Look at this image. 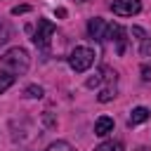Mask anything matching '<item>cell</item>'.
Segmentation results:
<instances>
[{
    "instance_id": "obj_1",
    "label": "cell",
    "mask_w": 151,
    "mask_h": 151,
    "mask_svg": "<svg viewBox=\"0 0 151 151\" xmlns=\"http://www.w3.org/2000/svg\"><path fill=\"white\" fill-rule=\"evenodd\" d=\"M31 66V57L24 47H9L2 57H0V73H7L12 78H19L28 71Z\"/></svg>"
},
{
    "instance_id": "obj_2",
    "label": "cell",
    "mask_w": 151,
    "mask_h": 151,
    "mask_svg": "<svg viewBox=\"0 0 151 151\" xmlns=\"http://www.w3.org/2000/svg\"><path fill=\"white\" fill-rule=\"evenodd\" d=\"M92 64H94V50H92V47L78 45V47L68 54V66H71L76 73H85Z\"/></svg>"
},
{
    "instance_id": "obj_3",
    "label": "cell",
    "mask_w": 151,
    "mask_h": 151,
    "mask_svg": "<svg viewBox=\"0 0 151 151\" xmlns=\"http://www.w3.org/2000/svg\"><path fill=\"white\" fill-rule=\"evenodd\" d=\"M54 24L50 21V19H38V26H35V31H33V42H35V47H50V42H52V38H54Z\"/></svg>"
},
{
    "instance_id": "obj_4",
    "label": "cell",
    "mask_w": 151,
    "mask_h": 151,
    "mask_svg": "<svg viewBox=\"0 0 151 151\" xmlns=\"http://www.w3.org/2000/svg\"><path fill=\"white\" fill-rule=\"evenodd\" d=\"M125 35L127 33H125V28L120 24H106V38L116 42V52L118 54H125V50H127V38Z\"/></svg>"
},
{
    "instance_id": "obj_5",
    "label": "cell",
    "mask_w": 151,
    "mask_h": 151,
    "mask_svg": "<svg viewBox=\"0 0 151 151\" xmlns=\"http://www.w3.org/2000/svg\"><path fill=\"white\" fill-rule=\"evenodd\" d=\"M111 9L118 17H132V14H139L142 12V2L139 0H113L111 2Z\"/></svg>"
},
{
    "instance_id": "obj_6",
    "label": "cell",
    "mask_w": 151,
    "mask_h": 151,
    "mask_svg": "<svg viewBox=\"0 0 151 151\" xmlns=\"http://www.w3.org/2000/svg\"><path fill=\"white\" fill-rule=\"evenodd\" d=\"M132 35L139 40V54L142 57H151V35L142 26H132Z\"/></svg>"
},
{
    "instance_id": "obj_7",
    "label": "cell",
    "mask_w": 151,
    "mask_h": 151,
    "mask_svg": "<svg viewBox=\"0 0 151 151\" xmlns=\"http://www.w3.org/2000/svg\"><path fill=\"white\" fill-rule=\"evenodd\" d=\"M87 33H90L92 40H99V42L106 40V21L99 19V17L90 19V24H87Z\"/></svg>"
},
{
    "instance_id": "obj_8",
    "label": "cell",
    "mask_w": 151,
    "mask_h": 151,
    "mask_svg": "<svg viewBox=\"0 0 151 151\" xmlns=\"http://www.w3.org/2000/svg\"><path fill=\"white\" fill-rule=\"evenodd\" d=\"M109 132H113V118H109V116L97 118L94 120V134L97 137H106Z\"/></svg>"
},
{
    "instance_id": "obj_9",
    "label": "cell",
    "mask_w": 151,
    "mask_h": 151,
    "mask_svg": "<svg viewBox=\"0 0 151 151\" xmlns=\"http://www.w3.org/2000/svg\"><path fill=\"white\" fill-rule=\"evenodd\" d=\"M149 118H151V109L137 106V109H132V113H130V118H127V125L132 127V125H139V123H144V120H149Z\"/></svg>"
},
{
    "instance_id": "obj_10",
    "label": "cell",
    "mask_w": 151,
    "mask_h": 151,
    "mask_svg": "<svg viewBox=\"0 0 151 151\" xmlns=\"http://www.w3.org/2000/svg\"><path fill=\"white\" fill-rule=\"evenodd\" d=\"M116 97V83H109L106 87H101L99 90V94H97V99L101 101V104H106V101H111Z\"/></svg>"
},
{
    "instance_id": "obj_11",
    "label": "cell",
    "mask_w": 151,
    "mask_h": 151,
    "mask_svg": "<svg viewBox=\"0 0 151 151\" xmlns=\"http://www.w3.org/2000/svg\"><path fill=\"white\" fill-rule=\"evenodd\" d=\"M42 94H45V92H42L40 85H28V87L24 90V97H26V99H40Z\"/></svg>"
},
{
    "instance_id": "obj_12",
    "label": "cell",
    "mask_w": 151,
    "mask_h": 151,
    "mask_svg": "<svg viewBox=\"0 0 151 151\" xmlns=\"http://www.w3.org/2000/svg\"><path fill=\"white\" fill-rule=\"evenodd\" d=\"M94 151H125V149H123L120 142H101Z\"/></svg>"
},
{
    "instance_id": "obj_13",
    "label": "cell",
    "mask_w": 151,
    "mask_h": 151,
    "mask_svg": "<svg viewBox=\"0 0 151 151\" xmlns=\"http://www.w3.org/2000/svg\"><path fill=\"white\" fill-rule=\"evenodd\" d=\"M47 151H76L68 142H64V139H57V142H52L50 146H47Z\"/></svg>"
},
{
    "instance_id": "obj_14",
    "label": "cell",
    "mask_w": 151,
    "mask_h": 151,
    "mask_svg": "<svg viewBox=\"0 0 151 151\" xmlns=\"http://www.w3.org/2000/svg\"><path fill=\"white\" fill-rule=\"evenodd\" d=\"M9 35H12V28H9V24L0 19V45H5V42L9 40Z\"/></svg>"
},
{
    "instance_id": "obj_15",
    "label": "cell",
    "mask_w": 151,
    "mask_h": 151,
    "mask_svg": "<svg viewBox=\"0 0 151 151\" xmlns=\"http://www.w3.org/2000/svg\"><path fill=\"white\" fill-rule=\"evenodd\" d=\"M14 80H17V78L7 76V73H0V94H2V92H5V90H7V87L14 83Z\"/></svg>"
},
{
    "instance_id": "obj_16",
    "label": "cell",
    "mask_w": 151,
    "mask_h": 151,
    "mask_svg": "<svg viewBox=\"0 0 151 151\" xmlns=\"http://www.w3.org/2000/svg\"><path fill=\"white\" fill-rule=\"evenodd\" d=\"M101 80H104V76H101V73H94V76L87 80V87H99V85H101Z\"/></svg>"
},
{
    "instance_id": "obj_17",
    "label": "cell",
    "mask_w": 151,
    "mask_h": 151,
    "mask_svg": "<svg viewBox=\"0 0 151 151\" xmlns=\"http://www.w3.org/2000/svg\"><path fill=\"white\" fill-rule=\"evenodd\" d=\"M142 80H144V83H151V66H149V64L142 66Z\"/></svg>"
},
{
    "instance_id": "obj_18",
    "label": "cell",
    "mask_w": 151,
    "mask_h": 151,
    "mask_svg": "<svg viewBox=\"0 0 151 151\" xmlns=\"http://www.w3.org/2000/svg\"><path fill=\"white\" fill-rule=\"evenodd\" d=\"M28 9H31L28 5H19V7H14V9H12V14H17V17H19V14H26Z\"/></svg>"
},
{
    "instance_id": "obj_19",
    "label": "cell",
    "mask_w": 151,
    "mask_h": 151,
    "mask_svg": "<svg viewBox=\"0 0 151 151\" xmlns=\"http://www.w3.org/2000/svg\"><path fill=\"white\" fill-rule=\"evenodd\" d=\"M42 120H45V125H47V127H54V125H57V123H54V118H52L50 113H42Z\"/></svg>"
},
{
    "instance_id": "obj_20",
    "label": "cell",
    "mask_w": 151,
    "mask_h": 151,
    "mask_svg": "<svg viewBox=\"0 0 151 151\" xmlns=\"http://www.w3.org/2000/svg\"><path fill=\"white\" fill-rule=\"evenodd\" d=\"M54 14H57V17H61V19H64V17H66V9H64V7H57V9H54Z\"/></svg>"
},
{
    "instance_id": "obj_21",
    "label": "cell",
    "mask_w": 151,
    "mask_h": 151,
    "mask_svg": "<svg viewBox=\"0 0 151 151\" xmlns=\"http://www.w3.org/2000/svg\"><path fill=\"white\" fill-rule=\"evenodd\" d=\"M137 151H151V149H149V146H139Z\"/></svg>"
},
{
    "instance_id": "obj_22",
    "label": "cell",
    "mask_w": 151,
    "mask_h": 151,
    "mask_svg": "<svg viewBox=\"0 0 151 151\" xmlns=\"http://www.w3.org/2000/svg\"><path fill=\"white\" fill-rule=\"evenodd\" d=\"M78 2H85V0H78Z\"/></svg>"
}]
</instances>
